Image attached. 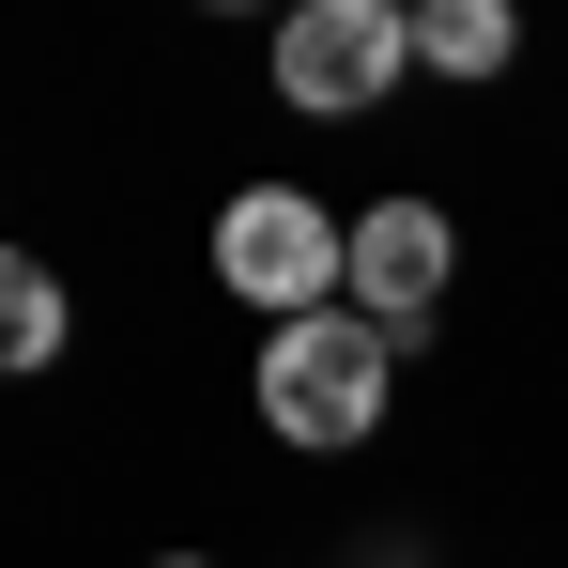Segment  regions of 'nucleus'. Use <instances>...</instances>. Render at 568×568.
<instances>
[{"mask_svg":"<svg viewBox=\"0 0 568 568\" xmlns=\"http://www.w3.org/2000/svg\"><path fill=\"white\" fill-rule=\"evenodd\" d=\"M523 62V16L507 0H415V78H462V93H491Z\"/></svg>","mask_w":568,"mask_h":568,"instance_id":"39448f33","label":"nucleus"},{"mask_svg":"<svg viewBox=\"0 0 568 568\" xmlns=\"http://www.w3.org/2000/svg\"><path fill=\"white\" fill-rule=\"evenodd\" d=\"M446 277H462V215L399 185V200H369V215H354V292H338V307H354V323H384V338L415 354V338L446 323Z\"/></svg>","mask_w":568,"mask_h":568,"instance_id":"20e7f679","label":"nucleus"},{"mask_svg":"<svg viewBox=\"0 0 568 568\" xmlns=\"http://www.w3.org/2000/svg\"><path fill=\"white\" fill-rule=\"evenodd\" d=\"M415 78V0H292L277 16V108L292 123H369Z\"/></svg>","mask_w":568,"mask_h":568,"instance_id":"7ed1b4c3","label":"nucleus"},{"mask_svg":"<svg viewBox=\"0 0 568 568\" xmlns=\"http://www.w3.org/2000/svg\"><path fill=\"white\" fill-rule=\"evenodd\" d=\"M154 568H215V554H154Z\"/></svg>","mask_w":568,"mask_h":568,"instance_id":"0eeeda50","label":"nucleus"},{"mask_svg":"<svg viewBox=\"0 0 568 568\" xmlns=\"http://www.w3.org/2000/svg\"><path fill=\"white\" fill-rule=\"evenodd\" d=\"M62 338H78V292L47 277L31 246H0V384H31V369H62Z\"/></svg>","mask_w":568,"mask_h":568,"instance_id":"423d86ee","label":"nucleus"},{"mask_svg":"<svg viewBox=\"0 0 568 568\" xmlns=\"http://www.w3.org/2000/svg\"><path fill=\"white\" fill-rule=\"evenodd\" d=\"M215 292L262 307V338L277 323H323L354 292V215H323L307 185H231L215 200Z\"/></svg>","mask_w":568,"mask_h":568,"instance_id":"f03ea898","label":"nucleus"},{"mask_svg":"<svg viewBox=\"0 0 568 568\" xmlns=\"http://www.w3.org/2000/svg\"><path fill=\"white\" fill-rule=\"evenodd\" d=\"M399 338L384 323H354V307H323V323H277L262 338V369H246V399H262V430H277L292 462H354L384 430V399H399Z\"/></svg>","mask_w":568,"mask_h":568,"instance_id":"f257e3e1","label":"nucleus"}]
</instances>
